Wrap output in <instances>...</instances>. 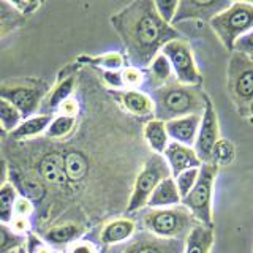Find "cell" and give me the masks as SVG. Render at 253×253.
Masks as SVG:
<instances>
[{"label":"cell","mask_w":253,"mask_h":253,"mask_svg":"<svg viewBox=\"0 0 253 253\" xmlns=\"http://www.w3.org/2000/svg\"><path fill=\"white\" fill-rule=\"evenodd\" d=\"M131 67L146 70L163 46L182 35L158 16L154 0H134L111 18Z\"/></svg>","instance_id":"6da1fadb"},{"label":"cell","mask_w":253,"mask_h":253,"mask_svg":"<svg viewBox=\"0 0 253 253\" xmlns=\"http://www.w3.org/2000/svg\"><path fill=\"white\" fill-rule=\"evenodd\" d=\"M154 101V119L169 122L172 119L203 114L204 95L203 85H185L176 79L155 90L149 92Z\"/></svg>","instance_id":"7a4b0ae2"},{"label":"cell","mask_w":253,"mask_h":253,"mask_svg":"<svg viewBox=\"0 0 253 253\" xmlns=\"http://www.w3.org/2000/svg\"><path fill=\"white\" fill-rule=\"evenodd\" d=\"M142 225L147 233L162 239L185 241L188 233L200 223L184 206L179 204L165 209H147L142 213Z\"/></svg>","instance_id":"3957f363"},{"label":"cell","mask_w":253,"mask_h":253,"mask_svg":"<svg viewBox=\"0 0 253 253\" xmlns=\"http://www.w3.org/2000/svg\"><path fill=\"white\" fill-rule=\"evenodd\" d=\"M209 24L225 49L233 52L234 43L253 29V2H231Z\"/></svg>","instance_id":"277c9868"},{"label":"cell","mask_w":253,"mask_h":253,"mask_svg":"<svg viewBox=\"0 0 253 253\" xmlns=\"http://www.w3.org/2000/svg\"><path fill=\"white\" fill-rule=\"evenodd\" d=\"M218 174V168L211 163H203L200 166L198 179L190 193L182 198L180 204L192 213L200 225L213 226V185Z\"/></svg>","instance_id":"5b68a950"},{"label":"cell","mask_w":253,"mask_h":253,"mask_svg":"<svg viewBox=\"0 0 253 253\" xmlns=\"http://www.w3.org/2000/svg\"><path fill=\"white\" fill-rule=\"evenodd\" d=\"M166 177H171V172L165 158L155 154L149 155L146 162L142 163L138 176L134 177V184L131 188L128 203H126V212L133 213L144 209L152 192Z\"/></svg>","instance_id":"8992f818"},{"label":"cell","mask_w":253,"mask_h":253,"mask_svg":"<svg viewBox=\"0 0 253 253\" xmlns=\"http://www.w3.org/2000/svg\"><path fill=\"white\" fill-rule=\"evenodd\" d=\"M49 92L47 84L40 79H26V81H13L0 84V98L6 100L8 103L19 111L22 121L24 119L34 117L42 108V103Z\"/></svg>","instance_id":"52a82bcc"},{"label":"cell","mask_w":253,"mask_h":253,"mask_svg":"<svg viewBox=\"0 0 253 253\" xmlns=\"http://www.w3.org/2000/svg\"><path fill=\"white\" fill-rule=\"evenodd\" d=\"M228 93L242 117L253 101V62L239 52H231L228 62Z\"/></svg>","instance_id":"ba28073f"},{"label":"cell","mask_w":253,"mask_h":253,"mask_svg":"<svg viewBox=\"0 0 253 253\" xmlns=\"http://www.w3.org/2000/svg\"><path fill=\"white\" fill-rule=\"evenodd\" d=\"M171 63L174 79L185 85H203V75L195 60L193 49L184 38L166 43L160 51Z\"/></svg>","instance_id":"9c48e42d"},{"label":"cell","mask_w":253,"mask_h":253,"mask_svg":"<svg viewBox=\"0 0 253 253\" xmlns=\"http://www.w3.org/2000/svg\"><path fill=\"white\" fill-rule=\"evenodd\" d=\"M220 139V128H218V116L213 108V103L208 93L204 95V111L201 114L200 130L193 144V150L196 152L201 163L211 162V152L215 142Z\"/></svg>","instance_id":"30bf717a"},{"label":"cell","mask_w":253,"mask_h":253,"mask_svg":"<svg viewBox=\"0 0 253 253\" xmlns=\"http://www.w3.org/2000/svg\"><path fill=\"white\" fill-rule=\"evenodd\" d=\"M117 253H184V241L162 239L147 231L136 233Z\"/></svg>","instance_id":"8fae6325"},{"label":"cell","mask_w":253,"mask_h":253,"mask_svg":"<svg viewBox=\"0 0 253 253\" xmlns=\"http://www.w3.org/2000/svg\"><path fill=\"white\" fill-rule=\"evenodd\" d=\"M229 0H209V2H203V0H180L176 16H174L172 27L184 21H203L211 22L218 13L229 6Z\"/></svg>","instance_id":"7c38bea8"},{"label":"cell","mask_w":253,"mask_h":253,"mask_svg":"<svg viewBox=\"0 0 253 253\" xmlns=\"http://www.w3.org/2000/svg\"><path fill=\"white\" fill-rule=\"evenodd\" d=\"M165 158L166 165H168L171 177H176L182 171L192 169V168H200L203 165L201 160L198 158L193 147H188L179 142H169L168 147L165 149L162 155Z\"/></svg>","instance_id":"4fadbf2b"},{"label":"cell","mask_w":253,"mask_h":253,"mask_svg":"<svg viewBox=\"0 0 253 253\" xmlns=\"http://www.w3.org/2000/svg\"><path fill=\"white\" fill-rule=\"evenodd\" d=\"M75 87H76V73L71 67H67L65 70H62L59 81L46 93V97L42 103V106L44 108L43 114L52 116L54 111H57L63 101L71 98V93L75 92Z\"/></svg>","instance_id":"5bb4252c"},{"label":"cell","mask_w":253,"mask_h":253,"mask_svg":"<svg viewBox=\"0 0 253 253\" xmlns=\"http://www.w3.org/2000/svg\"><path fill=\"white\" fill-rule=\"evenodd\" d=\"M200 122H201L200 114H192V116L172 119L169 122H165L169 141L193 147L198 136V130H200Z\"/></svg>","instance_id":"9a60e30c"},{"label":"cell","mask_w":253,"mask_h":253,"mask_svg":"<svg viewBox=\"0 0 253 253\" xmlns=\"http://www.w3.org/2000/svg\"><path fill=\"white\" fill-rule=\"evenodd\" d=\"M136 234V223L131 218H116L101 228L100 241L105 245H119L130 241Z\"/></svg>","instance_id":"2e32d148"},{"label":"cell","mask_w":253,"mask_h":253,"mask_svg":"<svg viewBox=\"0 0 253 253\" xmlns=\"http://www.w3.org/2000/svg\"><path fill=\"white\" fill-rule=\"evenodd\" d=\"M182 198L177 192L176 182L172 177H166L157 185V188L150 195L147 206L149 209H165V208H174L179 206Z\"/></svg>","instance_id":"e0dca14e"},{"label":"cell","mask_w":253,"mask_h":253,"mask_svg":"<svg viewBox=\"0 0 253 253\" xmlns=\"http://www.w3.org/2000/svg\"><path fill=\"white\" fill-rule=\"evenodd\" d=\"M121 103L126 113L136 117H152L154 101L147 92L142 90H122Z\"/></svg>","instance_id":"ac0fdd59"},{"label":"cell","mask_w":253,"mask_h":253,"mask_svg":"<svg viewBox=\"0 0 253 253\" xmlns=\"http://www.w3.org/2000/svg\"><path fill=\"white\" fill-rule=\"evenodd\" d=\"M171 81H174L171 63L162 52L157 54L146 68V84H149L150 90H155Z\"/></svg>","instance_id":"d6986e66"},{"label":"cell","mask_w":253,"mask_h":253,"mask_svg":"<svg viewBox=\"0 0 253 253\" xmlns=\"http://www.w3.org/2000/svg\"><path fill=\"white\" fill-rule=\"evenodd\" d=\"M84 233V228L81 225L76 223H63L49 228L44 233L43 241L47 245H52V247H65V245H71L76 242L81 234Z\"/></svg>","instance_id":"ffe728a7"},{"label":"cell","mask_w":253,"mask_h":253,"mask_svg":"<svg viewBox=\"0 0 253 253\" xmlns=\"http://www.w3.org/2000/svg\"><path fill=\"white\" fill-rule=\"evenodd\" d=\"M142 134L147 142L149 149L152 150V154L155 155H163L165 149L169 144V136L166 131L165 122L158 121V119H149L146 122L144 128H142Z\"/></svg>","instance_id":"44dd1931"},{"label":"cell","mask_w":253,"mask_h":253,"mask_svg":"<svg viewBox=\"0 0 253 253\" xmlns=\"http://www.w3.org/2000/svg\"><path fill=\"white\" fill-rule=\"evenodd\" d=\"M213 245V226L196 225L184 241V253H211Z\"/></svg>","instance_id":"7402d4cb"},{"label":"cell","mask_w":253,"mask_h":253,"mask_svg":"<svg viewBox=\"0 0 253 253\" xmlns=\"http://www.w3.org/2000/svg\"><path fill=\"white\" fill-rule=\"evenodd\" d=\"M51 114H38L34 117H29V119H24V121L18 125V128L13 130L10 133V136L13 139H30V138H37L40 136L42 133L46 131L47 125L51 124L52 121Z\"/></svg>","instance_id":"603a6c76"},{"label":"cell","mask_w":253,"mask_h":253,"mask_svg":"<svg viewBox=\"0 0 253 253\" xmlns=\"http://www.w3.org/2000/svg\"><path fill=\"white\" fill-rule=\"evenodd\" d=\"M38 171L49 184L62 185L63 182L68 180L65 168H63V158L59 154H47L43 157V160L38 165Z\"/></svg>","instance_id":"cb8c5ba5"},{"label":"cell","mask_w":253,"mask_h":253,"mask_svg":"<svg viewBox=\"0 0 253 253\" xmlns=\"http://www.w3.org/2000/svg\"><path fill=\"white\" fill-rule=\"evenodd\" d=\"M78 62L98 67L103 71H121L126 67L125 55L119 51L105 52V54H100V55H81V57H78Z\"/></svg>","instance_id":"d4e9b609"},{"label":"cell","mask_w":253,"mask_h":253,"mask_svg":"<svg viewBox=\"0 0 253 253\" xmlns=\"http://www.w3.org/2000/svg\"><path fill=\"white\" fill-rule=\"evenodd\" d=\"M24 22H26V18H22L10 5V2L0 0V42L8 35H11L13 32L21 29Z\"/></svg>","instance_id":"484cf974"},{"label":"cell","mask_w":253,"mask_h":253,"mask_svg":"<svg viewBox=\"0 0 253 253\" xmlns=\"http://www.w3.org/2000/svg\"><path fill=\"white\" fill-rule=\"evenodd\" d=\"M18 188L10 180L0 188V223L10 225L14 215V203L18 200Z\"/></svg>","instance_id":"4316f807"},{"label":"cell","mask_w":253,"mask_h":253,"mask_svg":"<svg viewBox=\"0 0 253 253\" xmlns=\"http://www.w3.org/2000/svg\"><path fill=\"white\" fill-rule=\"evenodd\" d=\"M236 160V146L229 139L220 138L211 152V165L221 168V166H229Z\"/></svg>","instance_id":"83f0119b"},{"label":"cell","mask_w":253,"mask_h":253,"mask_svg":"<svg viewBox=\"0 0 253 253\" xmlns=\"http://www.w3.org/2000/svg\"><path fill=\"white\" fill-rule=\"evenodd\" d=\"M76 126V117H68V116H55L52 117L51 124L47 125L44 131L46 138L49 139H63L67 138Z\"/></svg>","instance_id":"f1b7e54d"},{"label":"cell","mask_w":253,"mask_h":253,"mask_svg":"<svg viewBox=\"0 0 253 253\" xmlns=\"http://www.w3.org/2000/svg\"><path fill=\"white\" fill-rule=\"evenodd\" d=\"M22 122L21 113L16 109L11 103L0 98V125L3 126V130L10 134L13 130L18 128V125Z\"/></svg>","instance_id":"f546056e"},{"label":"cell","mask_w":253,"mask_h":253,"mask_svg":"<svg viewBox=\"0 0 253 253\" xmlns=\"http://www.w3.org/2000/svg\"><path fill=\"white\" fill-rule=\"evenodd\" d=\"M63 168H65L67 179L70 180H79L84 177V174L87 171L85 160L81 154L78 152H70L63 158Z\"/></svg>","instance_id":"4dcf8cb0"},{"label":"cell","mask_w":253,"mask_h":253,"mask_svg":"<svg viewBox=\"0 0 253 253\" xmlns=\"http://www.w3.org/2000/svg\"><path fill=\"white\" fill-rule=\"evenodd\" d=\"M24 239L22 236H18L11 231V228L0 223V253H16V250L24 247Z\"/></svg>","instance_id":"1f68e13d"},{"label":"cell","mask_w":253,"mask_h":253,"mask_svg":"<svg viewBox=\"0 0 253 253\" xmlns=\"http://www.w3.org/2000/svg\"><path fill=\"white\" fill-rule=\"evenodd\" d=\"M122 84L125 90H138L139 87H142L146 84V71L126 65L122 71Z\"/></svg>","instance_id":"d6a6232c"},{"label":"cell","mask_w":253,"mask_h":253,"mask_svg":"<svg viewBox=\"0 0 253 253\" xmlns=\"http://www.w3.org/2000/svg\"><path fill=\"white\" fill-rule=\"evenodd\" d=\"M198 172H200V168H192V169L182 171L176 177H172L174 182H176V187H177V192H179L180 198H185L190 193V190L193 188V185L196 184V179H198Z\"/></svg>","instance_id":"836d02e7"},{"label":"cell","mask_w":253,"mask_h":253,"mask_svg":"<svg viewBox=\"0 0 253 253\" xmlns=\"http://www.w3.org/2000/svg\"><path fill=\"white\" fill-rule=\"evenodd\" d=\"M154 5H155L158 16H160L166 24H171L172 26L174 16H176L177 6H179L177 0H155Z\"/></svg>","instance_id":"e575fe53"},{"label":"cell","mask_w":253,"mask_h":253,"mask_svg":"<svg viewBox=\"0 0 253 253\" xmlns=\"http://www.w3.org/2000/svg\"><path fill=\"white\" fill-rule=\"evenodd\" d=\"M10 5L22 16V18H27V16H32L34 13H37L43 3L38 2V0H21V2L19 0H11Z\"/></svg>","instance_id":"d590c367"},{"label":"cell","mask_w":253,"mask_h":253,"mask_svg":"<svg viewBox=\"0 0 253 253\" xmlns=\"http://www.w3.org/2000/svg\"><path fill=\"white\" fill-rule=\"evenodd\" d=\"M26 253H55L51 245H47L43 239H40L37 234H29L26 244H24Z\"/></svg>","instance_id":"8d00e7d4"},{"label":"cell","mask_w":253,"mask_h":253,"mask_svg":"<svg viewBox=\"0 0 253 253\" xmlns=\"http://www.w3.org/2000/svg\"><path fill=\"white\" fill-rule=\"evenodd\" d=\"M233 52H239L253 62V29L234 43Z\"/></svg>","instance_id":"74e56055"},{"label":"cell","mask_w":253,"mask_h":253,"mask_svg":"<svg viewBox=\"0 0 253 253\" xmlns=\"http://www.w3.org/2000/svg\"><path fill=\"white\" fill-rule=\"evenodd\" d=\"M14 215L18 217H30L34 213V203L26 196H18V200L14 203Z\"/></svg>","instance_id":"f35d334b"},{"label":"cell","mask_w":253,"mask_h":253,"mask_svg":"<svg viewBox=\"0 0 253 253\" xmlns=\"http://www.w3.org/2000/svg\"><path fill=\"white\" fill-rule=\"evenodd\" d=\"M11 228V231L14 234H18V236H22L24 234H27L30 231V220L27 217H18V215H13L11 221H10V225H8Z\"/></svg>","instance_id":"ab89813d"},{"label":"cell","mask_w":253,"mask_h":253,"mask_svg":"<svg viewBox=\"0 0 253 253\" xmlns=\"http://www.w3.org/2000/svg\"><path fill=\"white\" fill-rule=\"evenodd\" d=\"M122 71V70H121ZM121 71H101V79L111 89H124Z\"/></svg>","instance_id":"60d3db41"},{"label":"cell","mask_w":253,"mask_h":253,"mask_svg":"<svg viewBox=\"0 0 253 253\" xmlns=\"http://www.w3.org/2000/svg\"><path fill=\"white\" fill-rule=\"evenodd\" d=\"M57 111L60 113V116L76 117V114L79 113V103L75 98H68V100H65L62 103Z\"/></svg>","instance_id":"b9f144b4"},{"label":"cell","mask_w":253,"mask_h":253,"mask_svg":"<svg viewBox=\"0 0 253 253\" xmlns=\"http://www.w3.org/2000/svg\"><path fill=\"white\" fill-rule=\"evenodd\" d=\"M68 253H97V247L89 241H76L70 245Z\"/></svg>","instance_id":"7bdbcfd3"},{"label":"cell","mask_w":253,"mask_h":253,"mask_svg":"<svg viewBox=\"0 0 253 253\" xmlns=\"http://www.w3.org/2000/svg\"><path fill=\"white\" fill-rule=\"evenodd\" d=\"M8 182V165L5 158L0 157V188Z\"/></svg>","instance_id":"ee69618b"},{"label":"cell","mask_w":253,"mask_h":253,"mask_svg":"<svg viewBox=\"0 0 253 253\" xmlns=\"http://www.w3.org/2000/svg\"><path fill=\"white\" fill-rule=\"evenodd\" d=\"M244 117H247V119H249V122H250V124H253V101L249 105V108L245 109Z\"/></svg>","instance_id":"f6af8a7d"},{"label":"cell","mask_w":253,"mask_h":253,"mask_svg":"<svg viewBox=\"0 0 253 253\" xmlns=\"http://www.w3.org/2000/svg\"><path fill=\"white\" fill-rule=\"evenodd\" d=\"M5 136H8V133L3 130V126L2 125H0V139H3Z\"/></svg>","instance_id":"bcb514c9"},{"label":"cell","mask_w":253,"mask_h":253,"mask_svg":"<svg viewBox=\"0 0 253 253\" xmlns=\"http://www.w3.org/2000/svg\"><path fill=\"white\" fill-rule=\"evenodd\" d=\"M16 253H26V249H24V247H21V249H18V250H16Z\"/></svg>","instance_id":"7dc6e473"},{"label":"cell","mask_w":253,"mask_h":253,"mask_svg":"<svg viewBox=\"0 0 253 253\" xmlns=\"http://www.w3.org/2000/svg\"><path fill=\"white\" fill-rule=\"evenodd\" d=\"M0 149H2V142H0Z\"/></svg>","instance_id":"c3c4849f"}]
</instances>
